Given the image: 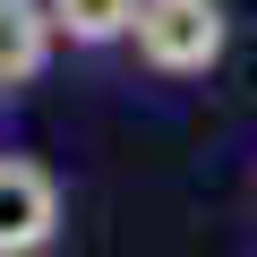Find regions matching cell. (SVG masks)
Returning <instances> with one entry per match:
<instances>
[{
  "mask_svg": "<svg viewBox=\"0 0 257 257\" xmlns=\"http://www.w3.org/2000/svg\"><path fill=\"white\" fill-rule=\"evenodd\" d=\"M60 35H52V9L43 0H0V103L26 94L43 69H52Z\"/></svg>",
  "mask_w": 257,
  "mask_h": 257,
  "instance_id": "3957f363",
  "label": "cell"
},
{
  "mask_svg": "<svg viewBox=\"0 0 257 257\" xmlns=\"http://www.w3.org/2000/svg\"><path fill=\"white\" fill-rule=\"evenodd\" d=\"M60 240V180L35 155H0V257H43Z\"/></svg>",
  "mask_w": 257,
  "mask_h": 257,
  "instance_id": "7a4b0ae2",
  "label": "cell"
},
{
  "mask_svg": "<svg viewBox=\"0 0 257 257\" xmlns=\"http://www.w3.org/2000/svg\"><path fill=\"white\" fill-rule=\"evenodd\" d=\"M128 43H138V60L155 77H206L231 52V9L223 0H146Z\"/></svg>",
  "mask_w": 257,
  "mask_h": 257,
  "instance_id": "6da1fadb",
  "label": "cell"
},
{
  "mask_svg": "<svg viewBox=\"0 0 257 257\" xmlns=\"http://www.w3.org/2000/svg\"><path fill=\"white\" fill-rule=\"evenodd\" d=\"M43 9H52V35H60V43L111 52V43L138 35V9H146V0H43Z\"/></svg>",
  "mask_w": 257,
  "mask_h": 257,
  "instance_id": "277c9868",
  "label": "cell"
}]
</instances>
